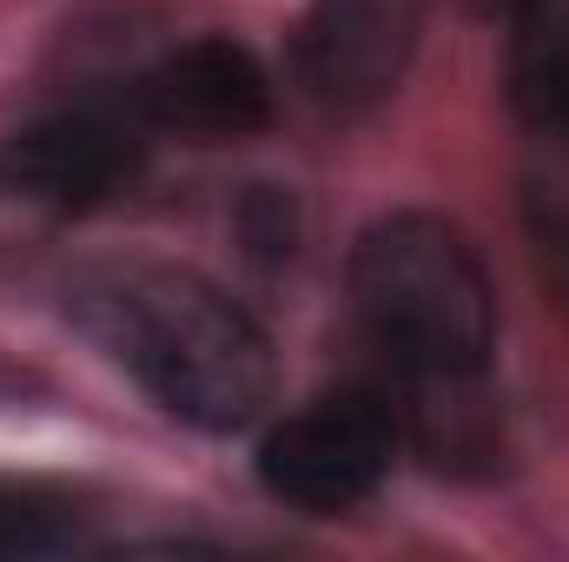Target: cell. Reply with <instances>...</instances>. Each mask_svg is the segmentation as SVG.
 Wrapping results in <instances>:
<instances>
[{"label": "cell", "instance_id": "obj_6", "mask_svg": "<svg viewBox=\"0 0 569 562\" xmlns=\"http://www.w3.org/2000/svg\"><path fill=\"white\" fill-rule=\"evenodd\" d=\"M425 33V0H311L298 27V67L318 107L365 113L398 93Z\"/></svg>", "mask_w": 569, "mask_h": 562}, {"label": "cell", "instance_id": "obj_4", "mask_svg": "<svg viewBox=\"0 0 569 562\" xmlns=\"http://www.w3.org/2000/svg\"><path fill=\"white\" fill-rule=\"evenodd\" d=\"M152 152V127L133 107H60L0 133V199L47 212H93L133 192Z\"/></svg>", "mask_w": 569, "mask_h": 562}, {"label": "cell", "instance_id": "obj_3", "mask_svg": "<svg viewBox=\"0 0 569 562\" xmlns=\"http://www.w3.org/2000/svg\"><path fill=\"white\" fill-rule=\"evenodd\" d=\"M391 456H398V411L365 384H338L266 430L259 483L298 516H345L378 496Z\"/></svg>", "mask_w": 569, "mask_h": 562}, {"label": "cell", "instance_id": "obj_9", "mask_svg": "<svg viewBox=\"0 0 569 562\" xmlns=\"http://www.w3.org/2000/svg\"><path fill=\"white\" fill-rule=\"evenodd\" d=\"M557 133H569V127H557Z\"/></svg>", "mask_w": 569, "mask_h": 562}, {"label": "cell", "instance_id": "obj_2", "mask_svg": "<svg viewBox=\"0 0 569 562\" xmlns=\"http://www.w3.org/2000/svg\"><path fill=\"white\" fill-rule=\"evenodd\" d=\"M73 318L166 418L206 436H239L272 411V338L192 265H100L73 284Z\"/></svg>", "mask_w": 569, "mask_h": 562}, {"label": "cell", "instance_id": "obj_7", "mask_svg": "<svg viewBox=\"0 0 569 562\" xmlns=\"http://www.w3.org/2000/svg\"><path fill=\"white\" fill-rule=\"evenodd\" d=\"M60 543H73V523L60 516V503L0 483V550H60Z\"/></svg>", "mask_w": 569, "mask_h": 562}, {"label": "cell", "instance_id": "obj_1", "mask_svg": "<svg viewBox=\"0 0 569 562\" xmlns=\"http://www.w3.org/2000/svg\"><path fill=\"white\" fill-rule=\"evenodd\" d=\"M351 304L371 351L411 391L430 450H477L470 411L497 364V284L437 212H391L351 245Z\"/></svg>", "mask_w": 569, "mask_h": 562}, {"label": "cell", "instance_id": "obj_8", "mask_svg": "<svg viewBox=\"0 0 569 562\" xmlns=\"http://www.w3.org/2000/svg\"><path fill=\"white\" fill-rule=\"evenodd\" d=\"M470 7H477V13H503V20H523L537 0H470Z\"/></svg>", "mask_w": 569, "mask_h": 562}, {"label": "cell", "instance_id": "obj_5", "mask_svg": "<svg viewBox=\"0 0 569 562\" xmlns=\"http://www.w3.org/2000/svg\"><path fill=\"white\" fill-rule=\"evenodd\" d=\"M127 107L152 133H179V140L206 145L252 140L272 127V73L246 40L199 33V40H186L146 67L127 93Z\"/></svg>", "mask_w": 569, "mask_h": 562}]
</instances>
